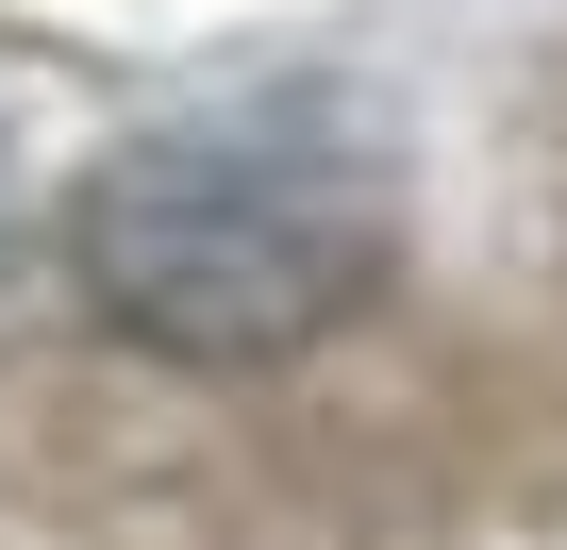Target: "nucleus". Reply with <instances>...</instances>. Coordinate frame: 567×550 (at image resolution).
<instances>
[{
  "instance_id": "nucleus-1",
  "label": "nucleus",
  "mask_w": 567,
  "mask_h": 550,
  "mask_svg": "<svg viewBox=\"0 0 567 550\" xmlns=\"http://www.w3.org/2000/svg\"><path fill=\"white\" fill-rule=\"evenodd\" d=\"M68 250L117 334H151L184 367H267V351H318L384 284L401 217L318 117H167L84 167Z\"/></svg>"
}]
</instances>
